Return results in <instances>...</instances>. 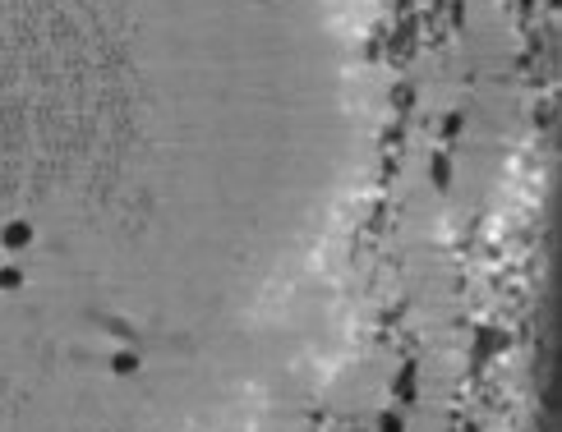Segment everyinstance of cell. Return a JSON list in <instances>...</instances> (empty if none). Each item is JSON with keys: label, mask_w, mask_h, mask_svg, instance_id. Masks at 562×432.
<instances>
[{"label": "cell", "mask_w": 562, "mask_h": 432, "mask_svg": "<svg viewBox=\"0 0 562 432\" xmlns=\"http://www.w3.org/2000/svg\"><path fill=\"white\" fill-rule=\"evenodd\" d=\"M111 372H115V377L139 372V355H134V350H115V355H111Z\"/></svg>", "instance_id": "2"}, {"label": "cell", "mask_w": 562, "mask_h": 432, "mask_svg": "<svg viewBox=\"0 0 562 432\" xmlns=\"http://www.w3.org/2000/svg\"><path fill=\"white\" fill-rule=\"evenodd\" d=\"M0 253H5V249H0Z\"/></svg>", "instance_id": "4"}, {"label": "cell", "mask_w": 562, "mask_h": 432, "mask_svg": "<svg viewBox=\"0 0 562 432\" xmlns=\"http://www.w3.org/2000/svg\"><path fill=\"white\" fill-rule=\"evenodd\" d=\"M28 244H33V221L14 216V221L0 225V249H5V253H23Z\"/></svg>", "instance_id": "1"}, {"label": "cell", "mask_w": 562, "mask_h": 432, "mask_svg": "<svg viewBox=\"0 0 562 432\" xmlns=\"http://www.w3.org/2000/svg\"><path fill=\"white\" fill-rule=\"evenodd\" d=\"M23 286V267H14V262H0V290H18Z\"/></svg>", "instance_id": "3"}]
</instances>
